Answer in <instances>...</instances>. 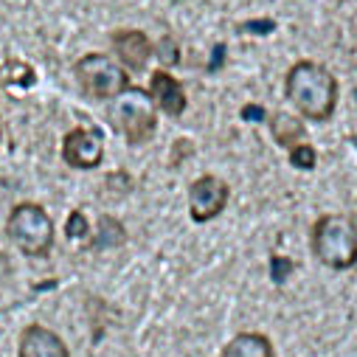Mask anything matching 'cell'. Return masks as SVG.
<instances>
[{
	"label": "cell",
	"instance_id": "e0dca14e",
	"mask_svg": "<svg viewBox=\"0 0 357 357\" xmlns=\"http://www.w3.org/2000/svg\"><path fill=\"white\" fill-rule=\"evenodd\" d=\"M65 234H68L70 239H84V236H87V220H84V214H82L79 208H76V211L68 217Z\"/></svg>",
	"mask_w": 357,
	"mask_h": 357
},
{
	"label": "cell",
	"instance_id": "30bf717a",
	"mask_svg": "<svg viewBox=\"0 0 357 357\" xmlns=\"http://www.w3.org/2000/svg\"><path fill=\"white\" fill-rule=\"evenodd\" d=\"M149 93H152L155 105H158L166 116L177 119V116H183V113H186V93H183V84L177 82L172 73H166V70H155L152 79H149Z\"/></svg>",
	"mask_w": 357,
	"mask_h": 357
},
{
	"label": "cell",
	"instance_id": "ffe728a7",
	"mask_svg": "<svg viewBox=\"0 0 357 357\" xmlns=\"http://www.w3.org/2000/svg\"><path fill=\"white\" fill-rule=\"evenodd\" d=\"M267 113H264V107H259V105H248V107H242V119L245 121H261Z\"/></svg>",
	"mask_w": 357,
	"mask_h": 357
},
{
	"label": "cell",
	"instance_id": "ba28073f",
	"mask_svg": "<svg viewBox=\"0 0 357 357\" xmlns=\"http://www.w3.org/2000/svg\"><path fill=\"white\" fill-rule=\"evenodd\" d=\"M17 357H70L68 343L43 324H29L17 340Z\"/></svg>",
	"mask_w": 357,
	"mask_h": 357
},
{
	"label": "cell",
	"instance_id": "9c48e42d",
	"mask_svg": "<svg viewBox=\"0 0 357 357\" xmlns=\"http://www.w3.org/2000/svg\"><path fill=\"white\" fill-rule=\"evenodd\" d=\"M110 45H113L116 56L121 59V65L127 70H144L149 56L155 54L149 37L144 31H138V29H119V31H113Z\"/></svg>",
	"mask_w": 357,
	"mask_h": 357
},
{
	"label": "cell",
	"instance_id": "52a82bcc",
	"mask_svg": "<svg viewBox=\"0 0 357 357\" xmlns=\"http://www.w3.org/2000/svg\"><path fill=\"white\" fill-rule=\"evenodd\" d=\"M62 160L70 169H96L105 160V144L96 130L73 127L62 138Z\"/></svg>",
	"mask_w": 357,
	"mask_h": 357
},
{
	"label": "cell",
	"instance_id": "7c38bea8",
	"mask_svg": "<svg viewBox=\"0 0 357 357\" xmlns=\"http://www.w3.org/2000/svg\"><path fill=\"white\" fill-rule=\"evenodd\" d=\"M271 132H273L276 144H279V146H287V149L304 144V138H307L304 124H301L296 116H287V113H273V119H271Z\"/></svg>",
	"mask_w": 357,
	"mask_h": 357
},
{
	"label": "cell",
	"instance_id": "8992f818",
	"mask_svg": "<svg viewBox=\"0 0 357 357\" xmlns=\"http://www.w3.org/2000/svg\"><path fill=\"white\" fill-rule=\"evenodd\" d=\"M228 197H231V189L225 181H220L214 174H203L189 189V217L200 225L211 222L214 217L222 214V208L228 206Z\"/></svg>",
	"mask_w": 357,
	"mask_h": 357
},
{
	"label": "cell",
	"instance_id": "2e32d148",
	"mask_svg": "<svg viewBox=\"0 0 357 357\" xmlns=\"http://www.w3.org/2000/svg\"><path fill=\"white\" fill-rule=\"evenodd\" d=\"M155 54L160 56L163 65H177V62H181V51H177V43H174L172 37H163V40L158 43Z\"/></svg>",
	"mask_w": 357,
	"mask_h": 357
},
{
	"label": "cell",
	"instance_id": "5bb4252c",
	"mask_svg": "<svg viewBox=\"0 0 357 357\" xmlns=\"http://www.w3.org/2000/svg\"><path fill=\"white\" fill-rule=\"evenodd\" d=\"M315 160H318V155H315V149H312L307 141L290 149V163H293L296 169H315Z\"/></svg>",
	"mask_w": 357,
	"mask_h": 357
},
{
	"label": "cell",
	"instance_id": "6da1fadb",
	"mask_svg": "<svg viewBox=\"0 0 357 357\" xmlns=\"http://www.w3.org/2000/svg\"><path fill=\"white\" fill-rule=\"evenodd\" d=\"M287 99L310 121H329L337 105V79L318 62L301 59L290 68L284 82Z\"/></svg>",
	"mask_w": 357,
	"mask_h": 357
},
{
	"label": "cell",
	"instance_id": "44dd1931",
	"mask_svg": "<svg viewBox=\"0 0 357 357\" xmlns=\"http://www.w3.org/2000/svg\"><path fill=\"white\" fill-rule=\"evenodd\" d=\"M354 105H357V91H354Z\"/></svg>",
	"mask_w": 357,
	"mask_h": 357
},
{
	"label": "cell",
	"instance_id": "9a60e30c",
	"mask_svg": "<svg viewBox=\"0 0 357 357\" xmlns=\"http://www.w3.org/2000/svg\"><path fill=\"white\" fill-rule=\"evenodd\" d=\"M296 271V261L293 259H284V256H273L271 259V279L276 282V284H282V282H287V276Z\"/></svg>",
	"mask_w": 357,
	"mask_h": 357
},
{
	"label": "cell",
	"instance_id": "3957f363",
	"mask_svg": "<svg viewBox=\"0 0 357 357\" xmlns=\"http://www.w3.org/2000/svg\"><path fill=\"white\" fill-rule=\"evenodd\" d=\"M6 234L23 256L45 259L54 248V220L40 203H20L6 220Z\"/></svg>",
	"mask_w": 357,
	"mask_h": 357
},
{
	"label": "cell",
	"instance_id": "5b68a950",
	"mask_svg": "<svg viewBox=\"0 0 357 357\" xmlns=\"http://www.w3.org/2000/svg\"><path fill=\"white\" fill-rule=\"evenodd\" d=\"M76 79H79V87L84 91V96L99 99V102L116 99L130 87L127 70L105 54H84L76 62Z\"/></svg>",
	"mask_w": 357,
	"mask_h": 357
},
{
	"label": "cell",
	"instance_id": "ac0fdd59",
	"mask_svg": "<svg viewBox=\"0 0 357 357\" xmlns=\"http://www.w3.org/2000/svg\"><path fill=\"white\" fill-rule=\"evenodd\" d=\"M242 34H273L276 31V23L273 20H248L239 26Z\"/></svg>",
	"mask_w": 357,
	"mask_h": 357
},
{
	"label": "cell",
	"instance_id": "277c9868",
	"mask_svg": "<svg viewBox=\"0 0 357 357\" xmlns=\"http://www.w3.org/2000/svg\"><path fill=\"white\" fill-rule=\"evenodd\" d=\"M110 121L124 135L127 144H144V141H149L152 132H155V127H158L152 93H146V91H141V87H132L130 84L121 96L113 99Z\"/></svg>",
	"mask_w": 357,
	"mask_h": 357
},
{
	"label": "cell",
	"instance_id": "7a4b0ae2",
	"mask_svg": "<svg viewBox=\"0 0 357 357\" xmlns=\"http://www.w3.org/2000/svg\"><path fill=\"white\" fill-rule=\"evenodd\" d=\"M312 253L332 271L357 264V222L349 214H324L312 225Z\"/></svg>",
	"mask_w": 357,
	"mask_h": 357
},
{
	"label": "cell",
	"instance_id": "4fadbf2b",
	"mask_svg": "<svg viewBox=\"0 0 357 357\" xmlns=\"http://www.w3.org/2000/svg\"><path fill=\"white\" fill-rule=\"evenodd\" d=\"M124 239H127V231H124V225L116 220V217H102L99 220V236H96V242H93V248L96 250H107V248H119V245H124Z\"/></svg>",
	"mask_w": 357,
	"mask_h": 357
},
{
	"label": "cell",
	"instance_id": "d6986e66",
	"mask_svg": "<svg viewBox=\"0 0 357 357\" xmlns=\"http://www.w3.org/2000/svg\"><path fill=\"white\" fill-rule=\"evenodd\" d=\"M222 62H225V45L220 43V45H214V51H211V59H208V73H217V70L222 68Z\"/></svg>",
	"mask_w": 357,
	"mask_h": 357
},
{
	"label": "cell",
	"instance_id": "8fae6325",
	"mask_svg": "<svg viewBox=\"0 0 357 357\" xmlns=\"http://www.w3.org/2000/svg\"><path fill=\"white\" fill-rule=\"evenodd\" d=\"M220 357H276V349L261 332H239L225 343Z\"/></svg>",
	"mask_w": 357,
	"mask_h": 357
}]
</instances>
